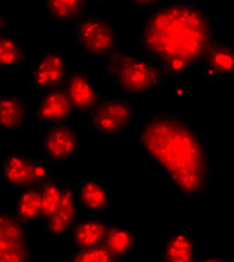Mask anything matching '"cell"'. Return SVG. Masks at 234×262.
Listing matches in <instances>:
<instances>
[{
	"label": "cell",
	"instance_id": "6da1fadb",
	"mask_svg": "<svg viewBox=\"0 0 234 262\" xmlns=\"http://www.w3.org/2000/svg\"><path fill=\"white\" fill-rule=\"evenodd\" d=\"M140 156L155 168L176 200H203L213 182L210 147L188 116L167 110L150 114L136 127Z\"/></svg>",
	"mask_w": 234,
	"mask_h": 262
},
{
	"label": "cell",
	"instance_id": "7a4b0ae2",
	"mask_svg": "<svg viewBox=\"0 0 234 262\" xmlns=\"http://www.w3.org/2000/svg\"><path fill=\"white\" fill-rule=\"evenodd\" d=\"M218 23L198 0H165L143 21L138 48L167 77L195 71L216 40Z\"/></svg>",
	"mask_w": 234,
	"mask_h": 262
},
{
	"label": "cell",
	"instance_id": "3957f363",
	"mask_svg": "<svg viewBox=\"0 0 234 262\" xmlns=\"http://www.w3.org/2000/svg\"><path fill=\"white\" fill-rule=\"evenodd\" d=\"M164 71L144 53L119 48L104 64V81L116 93L144 98L156 93L165 81Z\"/></svg>",
	"mask_w": 234,
	"mask_h": 262
},
{
	"label": "cell",
	"instance_id": "277c9868",
	"mask_svg": "<svg viewBox=\"0 0 234 262\" xmlns=\"http://www.w3.org/2000/svg\"><path fill=\"white\" fill-rule=\"evenodd\" d=\"M72 36L78 53L89 60H105L120 43L116 26L99 14H83L74 23Z\"/></svg>",
	"mask_w": 234,
	"mask_h": 262
},
{
	"label": "cell",
	"instance_id": "5b68a950",
	"mask_svg": "<svg viewBox=\"0 0 234 262\" xmlns=\"http://www.w3.org/2000/svg\"><path fill=\"white\" fill-rule=\"evenodd\" d=\"M87 117L95 135L104 141H114L135 124L138 113L132 98L114 93L102 98Z\"/></svg>",
	"mask_w": 234,
	"mask_h": 262
},
{
	"label": "cell",
	"instance_id": "8992f818",
	"mask_svg": "<svg viewBox=\"0 0 234 262\" xmlns=\"http://www.w3.org/2000/svg\"><path fill=\"white\" fill-rule=\"evenodd\" d=\"M54 176L53 163L23 148L11 150L0 161V182L14 190L41 186Z\"/></svg>",
	"mask_w": 234,
	"mask_h": 262
},
{
	"label": "cell",
	"instance_id": "52a82bcc",
	"mask_svg": "<svg viewBox=\"0 0 234 262\" xmlns=\"http://www.w3.org/2000/svg\"><path fill=\"white\" fill-rule=\"evenodd\" d=\"M36 255L29 228L20 222L11 208H0V262H30L36 259Z\"/></svg>",
	"mask_w": 234,
	"mask_h": 262
},
{
	"label": "cell",
	"instance_id": "ba28073f",
	"mask_svg": "<svg viewBox=\"0 0 234 262\" xmlns=\"http://www.w3.org/2000/svg\"><path fill=\"white\" fill-rule=\"evenodd\" d=\"M81 135L71 123L48 126L42 134V156L53 165H71L80 155Z\"/></svg>",
	"mask_w": 234,
	"mask_h": 262
},
{
	"label": "cell",
	"instance_id": "9c48e42d",
	"mask_svg": "<svg viewBox=\"0 0 234 262\" xmlns=\"http://www.w3.org/2000/svg\"><path fill=\"white\" fill-rule=\"evenodd\" d=\"M69 74V64L65 50H48L29 66L32 87L39 92L60 89Z\"/></svg>",
	"mask_w": 234,
	"mask_h": 262
},
{
	"label": "cell",
	"instance_id": "30bf717a",
	"mask_svg": "<svg viewBox=\"0 0 234 262\" xmlns=\"http://www.w3.org/2000/svg\"><path fill=\"white\" fill-rule=\"evenodd\" d=\"M62 87L68 95L77 116H89V113L104 98L102 89L95 77L83 68L69 72Z\"/></svg>",
	"mask_w": 234,
	"mask_h": 262
},
{
	"label": "cell",
	"instance_id": "8fae6325",
	"mask_svg": "<svg viewBox=\"0 0 234 262\" xmlns=\"http://www.w3.org/2000/svg\"><path fill=\"white\" fill-rule=\"evenodd\" d=\"M81 208L78 205L77 196L74 192V184L65 183L63 198L56 208V211L42 223V237L48 242L66 240L81 216Z\"/></svg>",
	"mask_w": 234,
	"mask_h": 262
},
{
	"label": "cell",
	"instance_id": "7c38bea8",
	"mask_svg": "<svg viewBox=\"0 0 234 262\" xmlns=\"http://www.w3.org/2000/svg\"><path fill=\"white\" fill-rule=\"evenodd\" d=\"M33 119V106L15 89L0 90V134L24 130Z\"/></svg>",
	"mask_w": 234,
	"mask_h": 262
},
{
	"label": "cell",
	"instance_id": "4fadbf2b",
	"mask_svg": "<svg viewBox=\"0 0 234 262\" xmlns=\"http://www.w3.org/2000/svg\"><path fill=\"white\" fill-rule=\"evenodd\" d=\"M74 192L84 214L105 216L114 207V192L108 183L102 180L93 177L84 179L74 184Z\"/></svg>",
	"mask_w": 234,
	"mask_h": 262
},
{
	"label": "cell",
	"instance_id": "5bb4252c",
	"mask_svg": "<svg viewBox=\"0 0 234 262\" xmlns=\"http://www.w3.org/2000/svg\"><path fill=\"white\" fill-rule=\"evenodd\" d=\"M197 71L207 84H221L234 75V45L215 40L201 59Z\"/></svg>",
	"mask_w": 234,
	"mask_h": 262
},
{
	"label": "cell",
	"instance_id": "9a60e30c",
	"mask_svg": "<svg viewBox=\"0 0 234 262\" xmlns=\"http://www.w3.org/2000/svg\"><path fill=\"white\" fill-rule=\"evenodd\" d=\"M33 106V119L45 126H54L62 123H69L75 116L72 103L63 87L41 92L36 101L32 103Z\"/></svg>",
	"mask_w": 234,
	"mask_h": 262
},
{
	"label": "cell",
	"instance_id": "2e32d148",
	"mask_svg": "<svg viewBox=\"0 0 234 262\" xmlns=\"http://www.w3.org/2000/svg\"><path fill=\"white\" fill-rule=\"evenodd\" d=\"M159 261L162 262H197L200 261L198 240L188 229H174L164 235Z\"/></svg>",
	"mask_w": 234,
	"mask_h": 262
},
{
	"label": "cell",
	"instance_id": "e0dca14e",
	"mask_svg": "<svg viewBox=\"0 0 234 262\" xmlns=\"http://www.w3.org/2000/svg\"><path fill=\"white\" fill-rule=\"evenodd\" d=\"M104 246L113 253L116 261H122L135 253L138 247V234L134 228L122 221L107 223Z\"/></svg>",
	"mask_w": 234,
	"mask_h": 262
},
{
	"label": "cell",
	"instance_id": "ac0fdd59",
	"mask_svg": "<svg viewBox=\"0 0 234 262\" xmlns=\"http://www.w3.org/2000/svg\"><path fill=\"white\" fill-rule=\"evenodd\" d=\"M11 210L18 217L20 222L26 225L29 229L41 228L44 223V208L39 186L17 190Z\"/></svg>",
	"mask_w": 234,
	"mask_h": 262
},
{
	"label": "cell",
	"instance_id": "d6986e66",
	"mask_svg": "<svg viewBox=\"0 0 234 262\" xmlns=\"http://www.w3.org/2000/svg\"><path fill=\"white\" fill-rule=\"evenodd\" d=\"M107 223L102 216L81 214L80 219L69 234V247L86 249L104 244V237L107 231Z\"/></svg>",
	"mask_w": 234,
	"mask_h": 262
},
{
	"label": "cell",
	"instance_id": "ffe728a7",
	"mask_svg": "<svg viewBox=\"0 0 234 262\" xmlns=\"http://www.w3.org/2000/svg\"><path fill=\"white\" fill-rule=\"evenodd\" d=\"M29 60V47L14 35H0V74H17Z\"/></svg>",
	"mask_w": 234,
	"mask_h": 262
},
{
	"label": "cell",
	"instance_id": "44dd1931",
	"mask_svg": "<svg viewBox=\"0 0 234 262\" xmlns=\"http://www.w3.org/2000/svg\"><path fill=\"white\" fill-rule=\"evenodd\" d=\"M87 0H42L45 18L57 24H71L84 14Z\"/></svg>",
	"mask_w": 234,
	"mask_h": 262
},
{
	"label": "cell",
	"instance_id": "7402d4cb",
	"mask_svg": "<svg viewBox=\"0 0 234 262\" xmlns=\"http://www.w3.org/2000/svg\"><path fill=\"white\" fill-rule=\"evenodd\" d=\"M63 187H65V183L60 182L56 176L39 186L41 198H42V208H44V222L60 205L62 198H63Z\"/></svg>",
	"mask_w": 234,
	"mask_h": 262
},
{
	"label": "cell",
	"instance_id": "603a6c76",
	"mask_svg": "<svg viewBox=\"0 0 234 262\" xmlns=\"http://www.w3.org/2000/svg\"><path fill=\"white\" fill-rule=\"evenodd\" d=\"M66 259L71 262H116L113 253L104 244L86 249H75L68 246Z\"/></svg>",
	"mask_w": 234,
	"mask_h": 262
},
{
	"label": "cell",
	"instance_id": "cb8c5ba5",
	"mask_svg": "<svg viewBox=\"0 0 234 262\" xmlns=\"http://www.w3.org/2000/svg\"><path fill=\"white\" fill-rule=\"evenodd\" d=\"M164 2L165 0H128V5L136 12H143V11H153Z\"/></svg>",
	"mask_w": 234,
	"mask_h": 262
},
{
	"label": "cell",
	"instance_id": "d4e9b609",
	"mask_svg": "<svg viewBox=\"0 0 234 262\" xmlns=\"http://www.w3.org/2000/svg\"><path fill=\"white\" fill-rule=\"evenodd\" d=\"M9 27V17L6 14V11L0 6V35H3V32Z\"/></svg>",
	"mask_w": 234,
	"mask_h": 262
},
{
	"label": "cell",
	"instance_id": "484cf974",
	"mask_svg": "<svg viewBox=\"0 0 234 262\" xmlns=\"http://www.w3.org/2000/svg\"><path fill=\"white\" fill-rule=\"evenodd\" d=\"M98 2H110V0H98Z\"/></svg>",
	"mask_w": 234,
	"mask_h": 262
},
{
	"label": "cell",
	"instance_id": "4316f807",
	"mask_svg": "<svg viewBox=\"0 0 234 262\" xmlns=\"http://www.w3.org/2000/svg\"><path fill=\"white\" fill-rule=\"evenodd\" d=\"M14 2H23V0H14Z\"/></svg>",
	"mask_w": 234,
	"mask_h": 262
},
{
	"label": "cell",
	"instance_id": "83f0119b",
	"mask_svg": "<svg viewBox=\"0 0 234 262\" xmlns=\"http://www.w3.org/2000/svg\"><path fill=\"white\" fill-rule=\"evenodd\" d=\"M0 184H2V182H0Z\"/></svg>",
	"mask_w": 234,
	"mask_h": 262
}]
</instances>
